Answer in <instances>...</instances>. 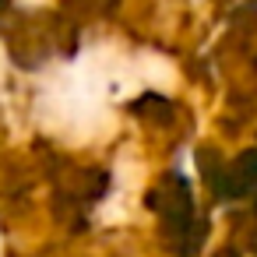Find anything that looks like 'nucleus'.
<instances>
[{"label":"nucleus","instance_id":"2","mask_svg":"<svg viewBox=\"0 0 257 257\" xmlns=\"http://www.w3.org/2000/svg\"><path fill=\"white\" fill-rule=\"evenodd\" d=\"M225 166H229V159H225L218 148H201V152H197V169H201V176H204V187H208L211 197H218V201H225Z\"/></svg>","mask_w":257,"mask_h":257},{"label":"nucleus","instance_id":"1","mask_svg":"<svg viewBox=\"0 0 257 257\" xmlns=\"http://www.w3.org/2000/svg\"><path fill=\"white\" fill-rule=\"evenodd\" d=\"M148 211L159 222V236L162 246L176 257H194L204 246L208 236V222L197 215L194 208V190L187 183L183 173H166L159 176V183L145 194Z\"/></svg>","mask_w":257,"mask_h":257},{"label":"nucleus","instance_id":"3","mask_svg":"<svg viewBox=\"0 0 257 257\" xmlns=\"http://www.w3.org/2000/svg\"><path fill=\"white\" fill-rule=\"evenodd\" d=\"M134 113H141L148 123H155V127H169L173 123V116H176V106L169 102V99H162V95H141L134 106H131Z\"/></svg>","mask_w":257,"mask_h":257}]
</instances>
